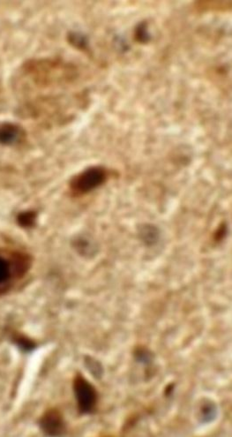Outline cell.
I'll return each mask as SVG.
<instances>
[{
    "instance_id": "obj_1",
    "label": "cell",
    "mask_w": 232,
    "mask_h": 437,
    "mask_svg": "<svg viewBox=\"0 0 232 437\" xmlns=\"http://www.w3.org/2000/svg\"><path fill=\"white\" fill-rule=\"evenodd\" d=\"M32 264L30 256L15 252L6 258L0 256V294L8 290L13 279H20L26 275Z\"/></svg>"
},
{
    "instance_id": "obj_2",
    "label": "cell",
    "mask_w": 232,
    "mask_h": 437,
    "mask_svg": "<svg viewBox=\"0 0 232 437\" xmlns=\"http://www.w3.org/2000/svg\"><path fill=\"white\" fill-rule=\"evenodd\" d=\"M109 172L103 166L87 168L72 178L70 188L75 195H84L95 190L107 181Z\"/></svg>"
},
{
    "instance_id": "obj_3",
    "label": "cell",
    "mask_w": 232,
    "mask_h": 437,
    "mask_svg": "<svg viewBox=\"0 0 232 437\" xmlns=\"http://www.w3.org/2000/svg\"><path fill=\"white\" fill-rule=\"evenodd\" d=\"M73 388L80 413H93L98 401V393L95 386L91 384L81 374H78L73 379Z\"/></svg>"
},
{
    "instance_id": "obj_4",
    "label": "cell",
    "mask_w": 232,
    "mask_h": 437,
    "mask_svg": "<svg viewBox=\"0 0 232 437\" xmlns=\"http://www.w3.org/2000/svg\"><path fill=\"white\" fill-rule=\"evenodd\" d=\"M39 426L45 435L51 437H58L63 435L65 432V419L59 410L56 408H52L43 413L39 420Z\"/></svg>"
},
{
    "instance_id": "obj_5",
    "label": "cell",
    "mask_w": 232,
    "mask_h": 437,
    "mask_svg": "<svg viewBox=\"0 0 232 437\" xmlns=\"http://www.w3.org/2000/svg\"><path fill=\"white\" fill-rule=\"evenodd\" d=\"M218 415V408L214 401L208 398H204L200 404L199 409V420L203 424H208L213 421Z\"/></svg>"
},
{
    "instance_id": "obj_6",
    "label": "cell",
    "mask_w": 232,
    "mask_h": 437,
    "mask_svg": "<svg viewBox=\"0 0 232 437\" xmlns=\"http://www.w3.org/2000/svg\"><path fill=\"white\" fill-rule=\"evenodd\" d=\"M139 237L146 246L152 247L159 241L161 233L158 227L155 225L146 224L142 225L139 230Z\"/></svg>"
},
{
    "instance_id": "obj_7",
    "label": "cell",
    "mask_w": 232,
    "mask_h": 437,
    "mask_svg": "<svg viewBox=\"0 0 232 437\" xmlns=\"http://www.w3.org/2000/svg\"><path fill=\"white\" fill-rule=\"evenodd\" d=\"M22 136V131L18 126L5 125L0 129V142L5 144L16 143Z\"/></svg>"
},
{
    "instance_id": "obj_8",
    "label": "cell",
    "mask_w": 232,
    "mask_h": 437,
    "mask_svg": "<svg viewBox=\"0 0 232 437\" xmlns=\"http://www.w3.org/2000/svg\"><path fill=\"white\" fill-rule=\"evenodd\" d=\"M73 246L78 253L83 256H93L96 253V247L95 244L91 242L90 239L84 237H80L76 240H74Z\"/></svg>"
},
{
    "instance_id": "obj_9",
    "label": "cell",
    "mask_w": 232,
    "mask_h": 437,
    "mask_svg": "<svg viewBox=\"0 0 232 437\" xmlns=\"http://www.w3.org/2000/svg\"><path fill=\"white\" fill-rule=\"evenodd\" d=\"M133 357L138 363L142 364L144 366L150 365L153 363V361L155 359L154 353L149 349L144 347H137L134 350Z\"/></svg>"
},
{
    "instance_id": "obj_10",
    "label": "cell",
    "mask_w": 232,
    "mask_h": 437,
    "mask_svg": "<svg viewBox=\"0 0 232 437\" xmlns=\"http://www.w3.org/2000/svg\"><path fill=\"white\" fill-rule=\"evenodd\" d=\"M231 6H232L231 1H229V2H226V1H224V2L209 1V2H198L196 8L198 10H217V11L224 10L225 11L227 9L231 8Z\"/></svg>"
},
{
    "instance_id": "obj_11",
    "label": "cell",
    "mask_w": 232,
    "mask_h": 437,
    "mask_svg": "<svg viewBox=\"0 0 232 437\" xmlns=\"http://www.w3.org/2000/svg\"><path fill=\"white\" fill-rule=\"evenodd\" d=\"M135 40L140 44H146L150 40V34L148 32V26L146 22H141L134 31Z\"/></svg>"
},
{
    "instance_id": "obj_12",
    "label": "cell",
    "mask_w": 232,
    "mask_h": 437,
    "mask_svg": "<svg viewBox=\"0 0 232 437\" xmlns=\"http://www.w3.org/2000/svg\"><path fill=\"white\" fill-rule=\"evenodd\" d=\"M85 364H86L87 368L89 370V372L97 379L102 378L103 376V368L102 364L100 363L98 360L91 358V357H86L85 358Z\"/></svg>"
},
{
    "instance_id": "obj_13",
    "label": "cell",
    "mask_w": 232,
    "mask_h": 437,
    "mask_svg": "<svg viewBox=\"0 0 232 437\" xmlns=\"http://www.w3.org/2000/svg\"><path fill=\"white\" fill-rule=\"evenodd\" d=\"M35 221H36V214L32 212V211L22 213L18 217L19 224L23 227H27V228L34 226Z\"/></svg>"
},
{
    "instance_id": "obj_14",
    "label": "cell",
    "mask_w": 232,
    "mask_h": 437,
    "mask_svg": "<svg viewBox=\"0 0 232 437\" xmlns=\"http://www.w3.org/2000/svg\"><path fill=\"white\" fill-rule=\"evenodd\" d=\"M226 236V227L224 225H221L218 230L215 232V239L216 241H220Z\"/></svg>"
},
{
    "instance_id": "obj_15",
    "label": "cell",
    "mask_w": 232,
    "mask_h": 437,
    "mask_svg": "<svg viewBox=\"0 0 232 437\" xmlns=\"http://www.w3.org/2000/svg\"><path fill=\"white\" fill-rule=\"evenodd\" d=\"M174 390V384L172 383V384H169V385L165 388V390H164V394H165V396L166 397H169V396H171L172 393V391Z\"/></svg>"
}]
</instances>
